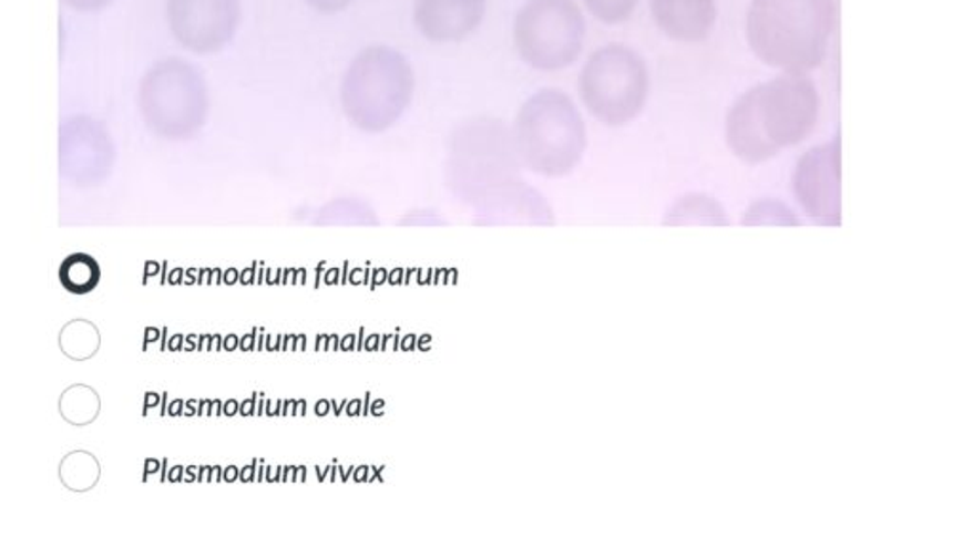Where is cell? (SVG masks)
<instances>
[{"mask_svg": "<svg viewBox=\"0 0 973 547\" xmlns=\"http://www.w3.org/2000/svg\"><path fill=\"white\" fill-rule=\"evenodd\" d=\"M820 114L818 87L805 73H786L749 90L727 116V143L740 161L760 164L799 145Z\"/></svg>", "mask_w": 973, "mask_h": 547, "instance_id": "obj_1", "label": "cell"}, {"mask_svg": "<svg viewBox=\"0 0 973 547\" xmlns=\"http://www.w3.org/2000/svg\"><path fill=\"white\" fill-rule=\"evenodd\" d=\"M833 28V0H751L747 14L754 54L786 73L820 68Z\"/></svg>", "mask_w": 973, "mask_h": 547, "instance_id": "obj_2", "label": "cell"}, {"mask_svg": "<svg viewBox=\"0 0 973 547\" xmlns=\"http://www.w3.org/2000/svg\"><path fill=\"white\" fill-rule=\"evenodd\" d=\"M514 130L496 118H473L454 130L447 153V187L467 206H481L521 179Z\"/></svg>", "mask_w": 973, "mask_h": 547, "instance_id": "obj_3", "label": "cell"}, {"mask_svg": "<svg viewBox=\"0 0 973 547\" xmlns=\"http://www.w3.org/2000/svg\"><path fill=\"white\" fill-rule=\"evenodd\" d=\"M515 147L521 164L544 177H565L581 164L587 130L581 111L560 90H541L529 97L515 118Z\"/></svg>", "mask_w": 973, "mask_h": 547, "instance_id": "obj_4", "label": "cell"}, {"mask_svg": "<svg viewBox=\"0 0 973 547\" xmlns=\"http://www.w3.org/2000/svg\"><path fill=\"white\" fill-rule=\"evenodd\" d=\"M409 61L388 47H371L350 63L342 81V107L366 132H382L400 121L413 100Z\"/></svg>", "mask_w": 973, "mask_h": 547, "instance_id": "obj_5", "label": "cell"}, {"mask_svg": "<svg viewBox=\"0 0 973 547\" xmlns=\"http://www.w3.org/2000/svg\"><path fill=\"white\" fill-rule=\"evenodd\" d=\"M148 127L166 140H187L206 121L209 97L198 69L180 58L154 63L140 87Z\"/></svg>", "mask_w": 973, "mask_h": 547, "instance_id": "obj_6", "label": "cell"}, {"mask_svg": "<svg viewBox=\"0 0 973 547\" xmlns=\"http://www.w3.org/2000/svg\"><path fill=\"white\" fill-rule=\"evenodd\" d=\"M648 69L634 50L611 44L597 50L582 69V103L607 126H626L639 116L648 100Z\"/></svg>", "mask_w": 973, "mask_h": 547, "instance_id": "obj_7", "label": "cell"}, {"mask_svg": "<svg viewBox=\"0 0 973 547\" xmlns=\"http://www.w3.org/2000/svg\"><path fill=\"white\" fill-rule=\"evenodd\" d=\"M515 48L539 71H560L578 60L586 21L574 0H528L515 18Z\"/></svg>", "mask_w": 973, "mask_h": 547, "instance_id": "obj_8", "label": "cell"}, {"mask_svg": "<svg viewBox=\"0 0 973 547\" xmlns=\"http://www.w3.org/2000/svg\"><path fill=\"white\" fill-rule=\"evenodd\" d=\"M240 16V0H167L170 29L194 54H214L227 47Z\"/></svg>", "mask_w": 973, "mask_h": 547, "instance_id": "obj_9", "label": "cell"}, {"mask_svg": "<svg viewBox=\"0 0 973 547\" xmlns=\"http://www.w3.org/2000/svg\"><path fill=\"white\" fill-rule=\"evenodd\" d=\"M793 190L802 209L813 219L837 225L840 217L839 141L808 151L793 174Z\"/></svg>", "mask_w": 973, "mask_h": 547, "instance_id": "obj_10", "label": "cell"}, {"mask_svg": "<svg viewBox=\"0 0 973 547\" xmlns=\"http://www.w3.org/2000/svg\"><path fill=\"white\" fill-rule=\"evenodd\" d=\"M113 158V143L100 122L74 116L61 127V172L76 185H95L105 179Z\"/></svg>", "mask_w": 973, "mask_h": 547, "instance_id": "obj_11", "label": "cell"}, {"mask_svg": "<svg viewBox=\"0 0 973 547\" xmlns=\"http://www.w3.org/2000/svg\"><path fill=\"white\" fill-rule=\"evenodd\" d=\"M486 0H417L414 23L432 42H460L480 28Z\"/></svg>", "mask_w": 973, "mask_h": 547, "instance_id": "obj_12", "label": "cell"}, {"mask_svg": "<svg viewBox=\"0 0 973 547\" xmlns=\"http://www.w3.org/2000/svg\"><path fill=\"white\" fill-rule=\"evenodd\" d=\"M473 225L480 227H508V225H531V227H552L554 211L539 190L520 180L514 187L496 194L473 209Z\"/></svg>", "mask_w": 973, "mask_h": 547, "instance_id": "obj_13", "label": "cell"}, {"mask_svg": "<svg viewBox=\"0 0 973 547\" xmlns=\"http://www.w3.org/2000/svg\"><path fill=\"white\" fill-rule=\"evenodd\" d=\"M651 7L656 25L674 41H706L717 20L715 0H653Z\"/></svg>", "mask_w": 973, "mask_h": 547, "instance_id": "obj_14", "label": "cell"}, {"mask_svg": "<svg viewBox=\"0 0 973 547\" xmlns=\"http://www.w3.org/2000/svg\"><path fill=\"white\" fill-rule=\"evenodd\" d=\"M666 227H728L727 209L714 196L694 193L683 196L667 209Z\"/></svg>", "mask_w": 973, "mask_h": 547, "instance_id": "obj_15", "label": "cell"}, {"mask_svg": "<svg viewBox=\"0 0 973 547\" xmlns=\"http://www.w3.org/2000/svg\"><path fill=\"white\" fill-rule=\"evenodd\" d=\"M61 283L73 293H88L100 281V267L88 255H71L60 270Z\"/></svg>", "mask_w": 973, "mask_h": 547, "instance_id": "obj_16", "label": "cell"}, {"mask_svg": "<svg viewBox=\"0 0 973 547\" xmlns=\"http://www.w3.org/2000/svg\"><path fill=\"white\" fill-rule=\"evenodd\" d=\"M800 220L795 217L793 211L778 200H759L754 202L747 207L746 215L741 219V225L746 227H795Z\"/></svg>", "mask_w": 973, "mask_h": 547, "instance_id": "obj_17", "label": "cell"}, {"mask_svg": "<svg viewBox=\"0 0 973 547\" xmlns=\"http://www.w3.org/2000/svg\"><path fill=\"white\" fill-rule=\"evenodd\" d=\"M587 10L608 25L629 20L639 4V0H584Z\"/></svg>", "mask_w": 973, "mask_h": 547, "instance_id": "obj_18", "label": "cell"}, {"mask_svg": "<svg viewBox=\"0 0 973 547\" xmlns=\"http://www.w3.org/2000/svg\"><path fill=\"white\" fill-rule=\"evenodd\" d=\"M352 2L354 0H307V4H310L318 12H324V14L340 12V10L350 7Z\"/></svg>", "mask_w": 973, "mask_h": 547, "instance_id": "obj_19", "label": "cell"}, {"mask_svg": "<svg viewBox=\"0 0 973 547\" xmlns=\"http://www.w3.org/2000/svg\"><path fill=\"white\" fill-rule=\"evenodd\" d=\"M63 2L79 12H98L107 8L113 0H63Z\"/></svg>", "mask_w": 973, "mask_h": 547, "instance_id": "obj_20", "label": "cell"}, {"mask_svg": "<svg viewBox=\"0 0 973 547\" xmlns=\"http://www.w3.org/2000/svg\"><path fill=\"white\" fill-rule=\"evenodd\" d=\"M255 333L247 334L246 339H242V350H249L254 344Z\"/></svg>", "mask_w": 973, "mask_h": 547, "instance_id": "obj_21", "label": "cell"}, {"mask_svg": "<svg viewBox=\"0 0 973 547\" xmlns=\"http://www.w3.org/2000/svg\"><path fill=\"white\" fill-rule=\"evenodd\" d=\"M236 344H238V339H236L234 334H231L227 341H225V348H227V350H234V348H236Z\"/></svg>", "mask_w": 973, "mask_h": 547, "instance_id": "obj_22", "label": "cell"}, {"mask_svg": "<svg viewBox=\"0 0 973 547\" xmlns=\"http://www.w3.org/2000/svg\"><path fill=\"white\" fill-rule=\"evenodd\" d=\"M158 472V462L148 461L147 462V474H156Z\"/></svg>", "mask_w": 973, "mask_h": 547, "instance_id": "obj_23", "label": "cell"}, {"mask_svg": "<svg viewBox=\"0 0 973 547\" xmlns=\"http://www.w3.org/2000/svg\"><path fill=\"white\" fill-rule=\"evenodd\" d=\"M158 341V331L156 329H147V342Z\"/></svg>", "mask_w": 973, "mask_h": 547, "instance_id": "obj_24", "label": "cell"}, {"mask_svg": "<svg viewBox=\"0 0 973 547\" xmlns=\"http://www.w3.org/2000/svg\"><path fill=\"white\" fill-rule=\"evenodd\" d=\"M352 347H354V334H350V337H347V339H345V342H342V350H348V348H352Z\"/></svg>", "mask_w": 973, "mask_h": 547, "instance_id": "obj_25", "label": "cell"}, {"mask_svg": "<svg viewBox=\"0 0 973 547\" xmlns=\"http://www.w3.org/2000/svg\"><path fill=\"white\" fill-rule=\"evenodd\" d=\"M316 413H318V414H326L327 413L326 401H321V403H318V407H316Z\"/></svg>", "mask_w": 973, "mask_h": 547, "instance_id": "obj_26", "label": "cell"}, {"mask_svg": "<svg viewBox=\"0 0 973 547\" xmlns=\"http://www.w3.org/2000/svg\"><path fill=\"white\" fill-rule=\"evenodd\" d=\"M225 413H227V414L236 413V403H234V401H231V403H227V407H225Z\"/></svg>", "mask_w": 973, "mask_h": 547, "instance_id": "obj_27", "label": "cell"}, {"mask_svg": "<svg viewBox=\"0 0 973 547\" xmlns=\"http://www.w3.org/2000/svg\"><path fill=\"white\" fill-rule=\"evenodd\" d=\"M234 278H236V270H228L227 276H225V280L234 281Z\"/></svg>", "mask_w": 973, "mask_h": 547, "instance_id": "obj_28", "label": "cell"}]
</instances>
